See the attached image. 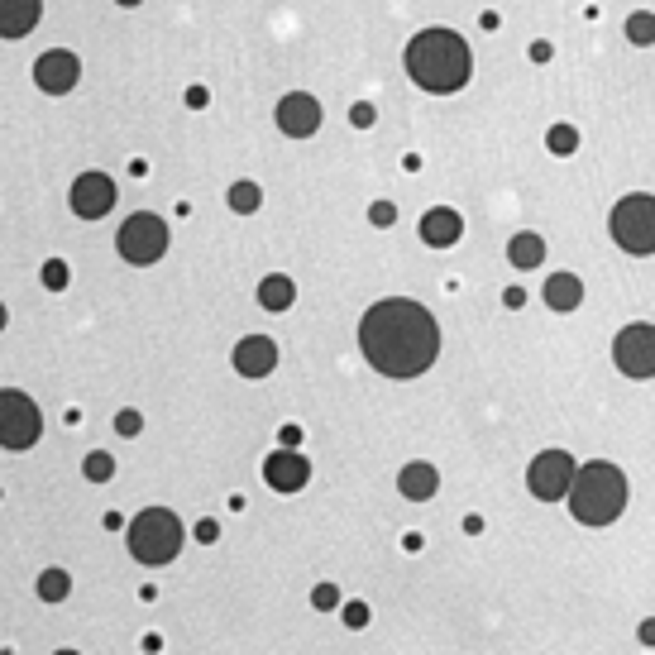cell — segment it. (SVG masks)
Segmentation results:
<instances>
[{
    "label": "cell",
    "mask_w": 655,
    "mask_h": 655,
    "mask_svg": "<svg viewBox=\"0 0 655 655\" xmlns=\"http://www.w3.org/2000/svg\"><path fill=\"white\" fill-rule=\"evenodd\" d=\"M77 82H82V58L67 53V48H48L44 58L34 63V87L44 96H67Z\"/></svg>",
    "instance_id": "obj_10"
},
{
    "label": "cell",
    "mask_w": 655,
    "mask_h": 655,
    "mask_svg": "<svg viewBox=\"0 0 655 655\" xmlns=\"http://www.w3.org/2000/svg\"><path fill=\"white\" fill-rule=\"evenodd\" d=\"M546 149L550 153H574V149H579V130H574V125H550Z\"/></svg>",
    "instance_id": "obj_24"
},
{
    "label": "cell",
    "mask_w": 655,
    "mask_h": 655,
    "mask_svg": "<svg viewBox=\"0 0 655 655\" xmlns=\"http://www.w3.org/2000/svg\"><path fill=\"white\" fill-rule=\"evenodd\" d=\"M67 593H72V579H67L63 569H44V574H39V598H44V603H63Z\"/></svg>",
    "instance_id": "obj_22"
},
{
    "label": "cell",
    "mask_w": 655,
    "mask_h": 655,
    "mask_svg": "<svg viewBox=\"0 0 655 655\" xmlns=\"http://www.w3.org/2000/svg\"><path fill=\"white\" fill-rule=\"evenodd\" d=\"M297 302V283L287 278V273H268L259 283V306L263 311H287V306Z\"/></svg>",
    "instance_id": "obj_20"
},
{
    "label": "cell",
    "mask_w": 655,
    "mask_h": 655,
    "mask_svg": "<svg viewBox=\"0 0 655 655\" xmlns=\"http://www.w3.org/2000/svg\"><path fill=\"white\" fill-rule=\"evenodd\" d=\"M44 15V0H0V39H24Z\"/></svg>",
    "instance_id": "obj_16"
},
{
    "label": "cell",
    "mask_w": 655,
    "mask_h": 655,
    "mask_svg": "<svg viewBox=\"0 0 655 655\" xmlns=\"http://www.w3.org/2000/svg\"><path fill=\"white\" fill-rule=\"evenodd\" d=\"M440 488V474L426 464V459H412V464H402V474H397V493L402 498H412V503H426V498H436Z\"/></svg>",
    "instance_id": "obj_17"
},
{
    "label": "cell",
    "mask_w": 655,
    "mask_h": 655,
    "mask_svg": "<svg viewBox=\"0 0 655 655\" xmlns=\"http://www.w3.org/2000/svg\"><path fill=\"white\" fill-rule=\"evenodd\" d=\"M82 474H87L91 483H106L110 474H115V459H110L106 450H91V455H87V464H82Z\"/></svg>",
    "instance_id": "obj_25"
},
{
    "label": "cell",
    "mask_w": 655,
    "mask_h": 655,
    "mask_svg": "<svg viewBox=\"0 0 655 655\" xmlns=\"http://www.w3.org/2000/svg\"><path fill=\"white\" fill-rule=\"evenodd\" d=\"M373 120H378V110H373L369 101H354V106H350V125H354V130H369Z\"/></svg>",
    "instance_id": "obj_31"
},
{
    "label": "cell",
    "mask_w": 655,
    "mask_h": 655,
    "mask_svg": "<svg viewBox=\"0 0 655 655\" xmlns=\"http://www.w3.org/2000/svg\"><path fill=\"white\" fill-rule=\"evenodd\" d=\"M612 240L622 244L627 254H636V259H646V254H655V197L651 192H632V197H622L617 206H612Z\"/></svg>",
    "instance_id": "obj_5"
},
{
    "label": "cell",
    "mask_w": 655,
    "mask_h": 655,
    "mask_svg": "<svg viewBox=\"0 0 655 655\" xmlns=\"http://www.w3.org/2000/svg\"><path fill=\"white\" fill-rule=\"evenodd\" d=\"M206 101H211V91H206V87H192V91H187V106H192V110H201Z\"/></svg>",
    "instance_id": "obj_35"
},
{
    "label": "cell",
    "mask_w": 655,
    "mask_h": 655,
    "mask_svg": "<svg viewBox=\"0 0 655 655\" xmlns=\"http://www.w3.org/2000/svg\"><path fill=\"white\" fill-rule=\"evenodd\" d=\"M139 431H144V416L134 412V407H125V412L115 416V436H125V440H134V436H139Z\"/></svg>",
    "instance_id": "obj_27"
},
{
    "label": "cell",
    "mask_w": 655,
    "mask_h": 655,
    "mask_svg": "<svg viewBox=\"0 0 655 655\" xmlns=\"http://www.w3.org/2000/svg\"><path fill=\"white\" fill-rule=\"evenodd\" d=\"M622 507H627V474L608 459L579 464L569 488V517L579 526H612L622 517Z\"/></svg>",
    "instance_id": "obj_3"
},
{
    "label": "cell",
    "mask_w": 655,
    "mask_h": 655,
    "mask_svg": "<svg viewBox=\"0 0 655 655\" xmlns=\"http://www.w3.org/2000/svg\"><path fill=\"white\" fill-rule=\"evenodd\" d=\"M278 130L287 139H311V134L321 130V101L316 96H306V91H292L278 101Z\"/></svg>",
    "instance_id": "obj_11"
},
{
    "label": "cell",
    "mask_w": 655,
    "mask_h": 655,
    "mask_svg": "<svg viewBox=\"0 0 655 655\" xmlns=\"http://www.w3.org/2000/svg\"><path fill=\"white\" fill-rule=\"evenodd\" d=\"M216 536H220L216 522H197V541H216Z\"/></svg>",
    "instance_id": "obj_36"
},
{
    "label": "cell",
    "mask_w": 655,
    "mask_h": 655,
    "mask_svg": "<svg viewBox=\"0 0 655 655\" xmlns=\"http://www.w3.org/2000/svg\"><path fill=\"white\" fill-rule=\"evenodd\" d=\"M225 201H230V211H235V216H254V211H259V201H263V192H259V182H235V187L225 192Z\"/></svg>",
    "instance_id": "obj_21"
},
{
    "label": "cell",
    "mask_w": 655,
    "mask_h": 655,
    "mask_svg": "<svg viewBox=\"0 0 655 655\" xmlns=\"http://www.w3.org/2000/svg\"><path fill=\"white\" fill-rule=\"evenodd\" d=\"M340 617H345V627H350V632H364V627H369V603H359V598H354V603L340 608Z\"/></svg>",
    "instance_id": "obj_26"
},
{
    "label": "cell",
    "mask_w": 655,
    "mask_h": 655,
    "mask_svg": "<svg viewBox=\"0 0 655 655\" xmlns=\"http://www.w3.org/2000/svg\"><path fill=\"white\" fill-rule=\"evenodd\" d=\"M459 235H464V220H459V211H450V206H431V211L421 216V240L431 244V249H450Z\"/></svg>",
    "instance_id": "obj_15"
},
{
    "label": "cell",
    "mask_w": 655,
    "mask_h": 655,
    "mask_svg": "<svg viewBox=\"0 0 655 655\" xmlns=\"http://www.w3.org/2000/svg\"><path fill=\"white\" fill-rule=\"evenodd\" d=\"M574 474H579V464H574L565 450H541V455L531 459V469H526V488H531L541 503H560V498H569V488H574Z\"/></svg>",
    "instance_id": "obj_8"
},
{
    "label": "cell",
    "mask_w": 655,
    "mask_h": 655,
    "mask_svg": "<svg viewBox=\"0 0 655 655\" xmlns=\"http://www.w3.org/2000/svg\"><path fill=\"white\" fill-rule=\"evenodd\" d=\"M115 249H120V259L125 263H139V268H149L168 254V225L163 216H153V211H139L120 225V235H115Z\"/></svg>",
    "instance_id": "obj_6"
},
{
    "label": "cell",
    "mask_w": 655,
    "mask_h": 655,
    "mask_svg": "<svg viewBox=\"0 0 655 655\" xmlns=\"http://www.w3.org/2000/svg\"><path fill=\"white\" fill-rule=\"evenodd\" d=\"M44 436V416L20 388H0V445L5 450H29Z\"/></svg>",
    "instance_id": "obj_7"
},
{
    "label": "cell",
    "mask_w": 655,
    "mask_h": 655,
    "mask_svg": "<svg viewBox=\"0 0 655 655\" xmlns=\"http://www.w3.org/2000/svg\"><path fill=\"white\" fill-rule=\"evenodd\" d=\"M235 369H240V378H268L278 369V345L268 335H244L235 345Z\"/></svg>",
    "instance_id": "obj_14"
},
{
    "label": "cell",
    "mask_w": 655,
    "mask_h": 655,
    "mask_svg": "<svg viewBox=\"0 0 655 655\" xmlns=\"http://www.w3.org/2000/svg\"><path fill=\"white\" fill-rule=\"evenodd\" d=\"M263 479H268L273 493H302L306 483H311V464L297 450H273V455L263 459Z\"/></svg>",
    "instance_id": "obj_12"
},
{
    "label": "cell",
    "mask_w": 655,
    "mask_h": 655,
    "mask_svg": "<svg viewBox=\"0 0 655 655\" xmlns=\"http://www.w3.org/2000/svg\"><path fill=\"white\" fill-rule=\"evenodd\" d=\"M402 63H407V77L431 96H450V91L469 87L474 77V53L455 29H421L407 44Z\"/></svg>",
    "instance_id": "obj_2"
},
{
    "label": "cell",
    "mask_w": 655,
    "mask_h": 655,
    "mask_svg": "<svg viewBox=\"0 0 655 655\" xmlns=\"http://www.w3.org/2000/svg\"><path fill=\"white\" fill-rule=\"evenodd\" d=\"M53 655H77V651H53Z\"/></svg>",
    "instance_id": "obj_40"
},
{
    "label": "cell",
    "mask_w": 655,
    "mask_h": 655,
    "mask_svg": "<svg viewBox=\"0 0 655 655\" xmlns=\"http://www.w3.org/2000/svg\"><path fill=\"white\" fill-rule=\"evenodd\" d=\"M115 206V182L106 173H82L72 182V211L82 220H101Z\"/></svg>",
    "instance_id": "obj_13"
},
{
    "label": "cell",
    "mask_w": 655,
    "mask_h": 655,
    "mask_svg": "<svg viewBox=\"0 0 655 655\" xmlns=\"http://www.w3.org/2000/svg\"><path fill=\"white\" fill-rule=\"evenodd\" d=\"M627 39H632L636 48H651L655 44V15H651V10H636L632 20H627Z\"/></svg>",
    "instance_id": "obj_23"
},
{
    "label": "cell",
    "mask_w": 655,
    "mask_h": 655,
    "mask_svg": "<svg viewBox=\"0 0 655 655\" xmlns=\"http://www.w3.org/2000/svg\"><path fill=\"white\" fill-rule=\"evenodd\" d=\"M115 5H139V0H115Z\"/></svg>",
    "instance_id": "obj_39"
},
{
    "label": "cell",
    "mask_w": 655,
    "mask_h": 655,
    "mask_svg": "<svg viewBox=\"0 0 655 655\" xmlns=\"http://www.w3.org/2000/svg\"><path fill=\"white\" fill-rule=\"evenodd\" d=\"M302 445V426H283V450H297Z\"/></svg>",
    "instance_id": "obj_34"
},
{
    "label": "cell",
    "mask_w": 655,
    "mask_h": 655,
    "mask_svg": "<svg viewBox=\"0 0 655 655\" xmlns=\"http://www.w3.org/2000/svg\"><path fill=\"white\" fill-rule=\"evenodd\" d=\"M182 550V522L168 507H144L130 522V555L139 565H168Z\"/></svg>",
    "instance_id": "obj_4"
},
{
    "label": "cell",
    "mask_w": 655,
    "mask_h": 655,
    "mask_svg": "<svg viewBox=\"0 0 655 655\" xmlns=\"http://www.w3.org/2000/svg\"><path fill=\"white\" fill-rule=\"evenodd\" d=\"M507 263H512V268H522V273L541 268V263H546V240H541L536 230H522V235H512V244H507Z\"/></svg>",
    "instance_id": "obj_18"
},
{
    "label": "cell",
    "mask_w": 655,
    "mask_h": 655,
    "mask_svg": "<svg viewBox=\"0 0 655 655\" xmlns=\"http://www.w3.org/2000/svg\"><path fill=\"white\" fill-rule=\"evenodd\" d=\"M5 321H10V311H5V306H0V330H5Z\"/></svg>",
    "instance_id": "obj_38"
},
{
    "label": "cell",
    "mask_w": 655,
    "mask_h": 655,
    "mask_svg": "<svg viewBox=\"0 0 655 655\" xmlns=\"http://www.w3.org/2000/svg\"><path fill=\"white\" fill-rule=\"evenodd\" d=\"M39 278H44L48 292H63V287H67V263H63V259H48Z\"/></svg>",
    "instance_id": "obj_28"
},
{
    "label": "cell",
    "mask_w": 655,
    "mask_h": 655,
    "mask_svg": "<svg viewBox=\"0 0 655 655\" xmlns=\"http://www.w3.org/2000/svg\"><path fill=\"white\" fill-rule=\"evenodd\" d=\"M503 302L512 306V311H522V306H526V292H522V287H507V292H503Z\"/></svg>",
    "instance_id": "obj_33"
},
{
    "label": "cell",
    "mask_w": 655,
    "mask_h": 655,
    "mask_svg": "<svg viewBox=\"0 0 655 655\" xmlns=\"http://www.w3.org/2000/svg\"><path fill=\"white\" fill-rule=\"evenodd\" d=\"M359 350L383 378H421L440 354V326L412 297H383L359 321Z\"/></svg>",
    "instance_id": "obj_1"
},
{
    "label": "cell",
    "mask_w": 655,
    "mask_h": 655,
    "mask_svg": "<svg viewBox=\"0 0 655 655\" xmlns=\"http://www.w3.org/2000/svg\"><path fill=\"white\" fill-rule=\"evenodd\" d=\"M612 364L627 378H655V326H627L612 340Z\"/></svg>",
    "instance_id": "obj_9"
},
{
    "label": "cell",
    "mask_w": 655,
    "mask_h": 655,
    "mask_svg": "<svg viewBox=\"0 0 655 655\" xmlns=\"http://www.w3.org/2000/svg\"><path fill=\"white\" fill-rule=\"evenodd\" d=\"M636 641H641V646H655V617H646V622L636 627Z\"/></svg>",
    "instance_id": "obj_32"
},
{
    "label": "cell",
    "mask_w": 655,
    "mask_h": 655,
    "mask_svg": "<svg viewBox=\"0 0 655 655\" xmlns=\"http://www.w3.org/2000/svg\"><path fill=\"white\" fill-rule=\"evenodd\" d=\"M579 302H584V283H579L574 273H555V278H546V306L550 311H574Z\"/></svg>",
    "instance_id": "obj_19"
},
{
    "label": "cell",
    "mask_w": 655,
    "mask_h": 655,
    "mask_svg": "<svg viewBox=\"0 0 655 655\" xmlns=\"http://www.w3.org/2000/svg\"><path fill=\"white\" fill-rule=\"evenodd\" d=\"M311 608L316 612L340 608V589H335V584H316V589H311Z\"/></svg>",
    "instance_id": "obj_29"
},
{
    "label": "cell",
    "mask_w": 655,
    "mask_h": 655,
    "mask_svg": "<svg viewBox=\"0 0 655 655\" xmlns=\"http://www.w3.org/2000/svg\"><path fill=\"white\" fill-rule=\"evenodd\" d=\"M369 220L378 225V230H388V225L397 220V206H393V201H373V206H369Z\"/></svg>",
    "instance_id": "obj_30"
},
{
    "label": "cell",
    "mask_w": 655,
    "mask_h": 655,
    "mask_svg": "<svg viewBox=\"0 0 655 655\" xmlns=\"http://www.w3.org/2000/svg\"><path fill=\"white\" fill-rule=\"evenodd\" d=\"M550 53H555V48H550L546 39H541V44H531V58H536V63H550Z\"/></svg>",
    "instance_id": "obj_37"
}]
</instances>
